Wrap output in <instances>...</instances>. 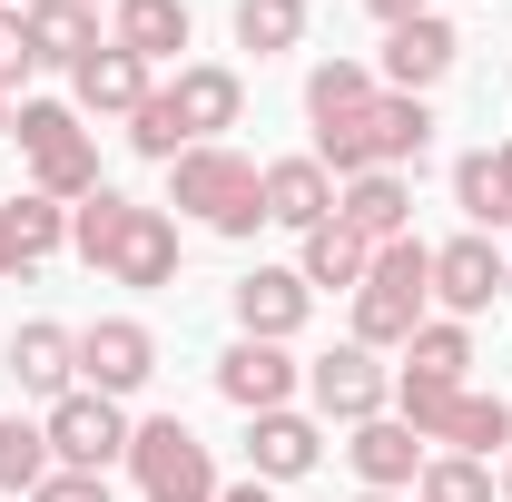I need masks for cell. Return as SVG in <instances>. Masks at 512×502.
I'll return each mask as SVG.
<instances>
[{
  "instance_id": "19",
  "label": "cell",
  "mask_w": 512,
  "mask_h": 502,
  "mask_svg": "<svg viewBox=\"0 0 512 502\" xmlns=\"http://www.w3.org/2000/svg\"><path fill=\"white\" fill-rule=\"evenodd\" d=\"M109 40L158 69V60H178V50L197 40V10L188 0H109Z\"/></svg>"
},
{
  "instance_id": "20",
  "label": "cell",
  "mask_w": 512,
  "mask_h": 502,
  "mask_svg": "<svg viewBox=\"0 0 512 502\" xmlns=\"http://www.w3.org/2000/svg\"><path fill=\"white\" fill-rule=\"evenodd\" d=\"M365 148H375V168H414V158L434 148V99L375 89V109H365Z\"/></svg>"
},
{
  "instance_id": "43",
  "label": "cell",
  "mask_w": 512,
  "mask_h": 502,
  "mask_svg": "<svg viewBox=\"0 0 512 502\" xmlns=\"http://www.w3.org/2000/svg\"><path fill=\"white\" fill-rule=\"evenodd\" d=\"M0 138H10V89H0Z\"/></svg>"
},
{
  "instance_id": "16",
  "label": "cell",
  "mask_w": 512,
  "mask_h": 502,
  "mask_svg": "<svg viewBox=\"0 0 512 502\" xmlns=\"http://www.w3.org/2000/svg\"><path fill=\"white\" fill-rule=\"evenodd\" d=\"M168 99H178V128L207 148V138H227V128H237V109H247V79H237L227 60H178Z\"/></svg>"
},
{
  "instance_id": "6",
  "label": "cell",
  "mask_w": 512,
  "mask_h": 502,
  "mask_svg": "<svg viewBox=\"0 0 512 502\" xmlns=\"http://www.w3.org/2000/svg\"><path fill=\"white\" fill-rule=\"evenodd\" d=\"M453 60H463V30H453L444 10H424V20H394V30H384L375 79H384V89H404V99H434V89L453 79Z\"/></svg>"
},
{
  "instance_id": "1",
  "label": "cell",
  "mask_w": 512,
  "mask_h": 502,
  "mask_svg": "<svg viewBox=\"0 0 512 502\" xmlns=\"http://www.w3.org/2000/svg\"><path fill=\"white\" fill-rule=\"evenodd\" d=\"M424 315H434V247H424V237H394V247H375L365 286H355V345L404 355Z\"/></svg>"
},
{
  "instance_id": "21",
  "label": "cell",
  "mask_w": 512,
  "mask_h": 502,
  "mask_svg": "<svg viewBox=\"0 0 512 502\" xmlns=\"http://www.w3.org/2000/svg\"><path fill=\"white\" fill-rule=\"evenodd\" d=\"M20 20H30V60L40 69H79L99 50V10H89V0H30Z\"/></svg>"
},
{
  "instance_id": "10",
  "label": "cell",
  "mask_w": 512,
  "mask_h": 502,
  "mask_svg": "<svg viewBox=\"0 0 512 502\" xmlns=\"http://www.w3.org/2000/svg\"><path fill=\"white\" fill-rule=\"evenodd\" d=\"M148 89H158V69L138 60V50H119V40H99L89 60L69 69V109H79V119H138Z\"/></svg>"
},
{
  "instance_id": "18",
  "label": "cell",
  "mask_w": 512,
  "mask_h": 502,
  "mask_svg": "<svg viewBox=\"0 0 512 502\" xmlns=\"http://www.w3.org/2000/svg\"><path fill=\"white\" fill-rule=\"evenodd\" d=\"M256 197H266V227H296V237L335 217V178L316 168V148L306 158H266L256 168Z\"/></svg>"
},
{
  "instance_id": "41",
  "label": "cell",
  "mask_w": 512,
  "mask_h": 502,
  "mask_svg": "<svg viewBox=\"0 0 512 502\" xmlns=\"http://www.w3.org/2000/svg\"><path fill=\"white\" fill-rule=\"evenodd\" d=\"M493 168H503V197H512V138H503V148H493Z\"/></svg>"
},
{
  "instance_id": "30",
  "label": "cell",
  "mask_w": 512,
  "mask_h": 502,
  "mask_svg": "<svg viewBox=\"0 0 512 502\" xmlns=\"http://www.w3.org/2000/svg\"><path fill=\"white\" fill-rule=\"evenodd\" d=\"M0 227L20 237V256H30V266L69 247V207H60V197H40V188H30V197H10V207H0Z\"/></svg>"
},
{
  "instance_id": "38",
  "label": "cell",
  "mask_w": 512,
  "mask_h": 502,
  "mask_svg": "<svg viewBox=\"0 0 512 502\" xmlns=\"http://www.w3.org/2000/svg\"><path fill=\"white\" fill-rule=\"evenodd\" d=\"M365 10H375L384 30H394V20H424V10H434V0H365Z\"/></svg>"
},
{
  "instance_id": "37",
  "label": "cell",
  "mask_w": 512,
  "mask_h": 502,
  "mask_svg": "<svg viewBox=\"0 0 512 502\" xmlns=\"http://www.w3.org/2000/svg\"><path fill=\"white\" fill-rule=\"evenodd\" d=\"M30 20H20V10H0V89H20V79H30Z\"/></svg>"
},
{
  "instance_id": "24",
  "label": "cell",
  "mask_w": 512,
  "mask_h": 502,
  "mask_svg": "<svg viewBox=\"0 0 512 502\" xmlns=\"http://www.w3.org/2000/svg\"><path fill=\"white\" fill-rule=\"evenodd\" d=\"M434 443H444V453H473V463H493V453H512V404H503V394H473V384H463Z\"/></svg>"
},
{
  "instance_id": "46",
  "label": "cell",
  "mask_w": 512,
  "mask_h": 502,
  "mask_svg": "<svg viewBox=\"0 0 512 502\" xmlns=\"http://www.w3.org/2000/svg\"><path fill=\"white\" fill-rule=\"evenodd\" d=\"M89 10H99V0H89Z\"/></svg>"
},
{
  "instance_id": "40",
  "label": "cell",
  "mask_w": 512,
  "mask_h": 502,
  "mask_svg": "<svg viewBox=\"0 0 512 502\" xmlns=\"http://www.w3.org/2000/svg\"><path fill=\"white\" fill-rule=\"evenodd\" d=\"M10 276H30V256H20V237H10V227H0V286H10Z\"/></svg>"
},
{
  "instance_id": "29",
  "label": "cell",
  "mask_w": 512,
  "mask_h": 502,
  "mask_svg": "<svg viewBox=\"0 0 512 502\" xmlns=\"http://www.w3.org/2000/svg\"><path fill=\"white\" fill-rule=\"evenodd\" d=\"M296 40H306V0H237V50L286 60Z\"/></svg>"
},
{
  "instance_id": "14",
  "label": "cell",
  "mask_w": 512,
  "mask_h": 502,
  "mask_svg": "<svg viewBox=\"0 0 512 502\" xmlns=\"http://www.w3.org/2000/svg\"><path fill=\"white\" fill-rule=\"evenodd\" d=\"M335 227L365 237V247L414 237V188H404V168H365V178H345V188H335Z\"/></svg>"
},
{
  "instance_id": "45",
  "label": "cell",
  "mask_w": 512,
  "mask_h": 502,
  "mask_svg": "<svg viewBox=\"0 0 512 502\" xmlns=\"http://www.w3.org/2000/svg\"><path fill=\"white\" fill-rule=\"evenodd\" d=\"M0 10H30V0H0Z\"/></svg>"
},
{
  "instance_id": "12",
  "label": "cell",
  "mask_w": 512,
  "mask_h": 502,
  "mask_svg": "<svg viewBox=\"0 0 512 502\" xmlns=\"http://www.w3.org/2000/svg\"><path fill=\"white\" fill-rule=\"evenodd\" d=\"M316 463H325V424H316V414H296V404L247 414V473H256V483H306Z\"/></svg>"
},
{
  "instance_id": "22",
  "label": "cell",
  "mask_w": 512,
  "mask_h": 502,
  "mask_svg": "<svg viewBox=\"0 0 512 502\" xmlns=\"http://www.w3.org/2000/svg\"><path fill=\"white\" fill-rule=\"evenodd\" d=\"M365 266H375V247H365V237H345L335 217L296 237V276H306L316 296H355V286H365Z\"/></svg>"
},
{
  "instance_id": "5",
  "label": "cell",
  "mask_w": 512,
  "mask_h": 502,
  "mask_svg": "<svg viewBox=\"0 0 512 502\" xmlns=\"http://www.w3.org/2000/svg\"><path fill=\"white\" fill-rule=\"evenodd\" d=\"M40 434H50V463H60V473H109V463H128V434H138V424H128V404H109V394L79 384V394L50 404Z\"/></svg>"
},
{
  "instance_id": "26",
  "label": "cell",
  "mask_w": 512,
  "mask_h": 502,
  "mask_svg": "<svg viewBox=\"0 0 512 502\" xmlns=\"http://www.w3.org/2000/svg\"><path fill=\"white\" fill-rule=\"evenodd\" d=\"M128 217H138V197H119V188H89L79 207H69V256L109 266V247L128 237Z\"/></svg>"
},
{
  "instance_id": "3",
  "label": "cell",
  "mask_w": 512,
  "mask_h": 502,
  "mask_svg": "<svg viewBox=\"0 0 512 502\" xmlns=\"http://www.w3.org/2000/svg\"><path fill=\"white\" fill-rule=\"evenodd\" d=\"M128 473H138V502H217V463L178 414H148L128 434Z\"/></svg>"
},
{
  "instance_id": "4",
  "label": "cell",
  "mask_w": 512,
  "mask_h": 502,
  "mask_svg": "<svg viewBox=\"0 0 512 502\" xmlns=\"http://www.w3.org/2000/svg\"><path fill=\"white\" fill-rule=\"evenodd\" d=\"M306 394H316V424H375V414H394V375H384V355L375 345H325L316 365H306Z\"/></svg>"
},
{
  "instance_id": "9",
  "label": "cell",
  "mask_w": 512,
  "mask_h": 502,
  "mask_svg": "<svg viewBox=\"0 0 512 502\" xmlns=\"http://www.w3.org/2000/svg\"><path fill=\"white\" fill-rule=\"evenodd\" d=\"M227 306H237V335H256V345H296L306 315H316V286H306L296 266H247V276L227 286Z\"/></svg>"
},
{
  "instance_id": "42",
  "label": "cell",
  "mask_w": 512,
  "mask_h": 502,
  "mask_svg": "<svg viewBox=\"0 0 512 502\" xmlns=\"http://www.w3.org/2000/svg\"><path fill=\"white\" fill-rule=\"evenodd\" d=\"M493 493H503V502H512V453H503V473H493Z\"/></svg>"
},
{
  "instance_id": "35",
  "label": "cell",
  "mask_w": 512,
  "mask_h": 502,
  "mask_svg": "<svg viewBox=\"0 0 512 502\" xmlns=\"http://www.w3.org/2000/svg\"><path fill=\"white\" fill-rule=\"evenodd\" d=\"M453 394H463V384H434V375H404V365H394V414H404V424H414V434H424V443L444 434Z\"/></svg>"
},
{
  "instance_id": "25",
  "label": "cell",
  "mask_w": 512,
  "mask_h": 502,
  "mask_svg": "<svg viewBox=\"0 0 512 502\" xmlns=\"http://www.w3.org/2000/svg\"><path fill=\"white\" fill-rule=\"evenodd\" d=\"M404 375L463 384V375H473V325H463V315H424V325H414V345H404Z\"/></svg>"
},
{
  "instance_id": "17",
  "label": "cell",
  "mask_w": 512,
  "mask_h": 502,
  "mask_svg": "<svg viewBox=\"0 0 512 502\" xmlns=\"http://www.w3.org/2000/svg\"><path fill=\"white\" fill-rule=\"evenodd\" d=\"M109 286H138V296H158V286H178V217L168 207H138L128 217V237L109 247V266H99Z\"/></svg>"
},
{
  "instance_id": "2",
  "label": "cell",
  "mask_w": 512,
  "mask_h": 502,
  "mask_svg": "<svg viewBox=\"0 0 512 502\" xmlns=\"http://www.w3.org/2000/svg\"><path fill=\"white\" fill-rule=\"evenodd\" d=\"M168 207L247 247L256 227H266V197H256V158H237L227 138H207V148H188V158H168Z\"/></svg>"
},
{
  "instance_id": "44",
  "label": "cell",
  "mask_w": 512,
  "mask_h": 502,
  "mask_svg": "<svg viewBox=\"0 0 512 502\" xmlns=\"http://www.w3.org/2000/svg\"><path fill=\"white\" fill-rule=\"evenodd\" d=\"M355 502H404V493H355Z\"/></svg>"
},
{
  "instance_id": "23",
  "label": "cell",
  "mask_w": 512,
  "mask_h": 502,
  "mask_svg": "<svg viewBox=\"0 0 512 502\" xmlns=\"http://www.w3.org/2000/svg\"><path fill=\"white\" fill-rule=\"evenodd\" d=\"M375 89H384L375 69L335 50V60L306 69V119H316V128H345V119H365V109H375Z\"/></svg>"
},
{
  "instance_id": "34",
  "label": "cell",
  "mask_w": 512,
  "mask_h": 502,
  "mask_svg": "<svg viewBox=\"0 0 512 502\" xmlns=\"http://www.w3.org/2000/svg\"><path fill=\"white\" fill-rule=\"evenodd\" d=\"M40 473H50V434L20 424V414H0V493H30Z\"/></svg>"
},
{
  "instance_id": "31",
  "label": "cell",
  "mask_w": 512,
  "mask_h": 502,
  "mask_svg": "<svg viewBox=\"0 0 512 502\" xmlns=\"http://www.w3.org/2000/svg\"><path fill=\"white\" fill-rule=\"evenodd\" d=\"M414 502H493V463H473V453H424Z\"/></svg>"
},
{
  "instance_id": "28",
  "label": "cell",
  "mask_w": 512,
  "mask_h": 502,
  "mask_svg": "<svg viewBox=\"0 0 512 502\" xmlns=\"http://www.w3.org/2000/svg\"><path fill=\"white\" fill-rule=\"evenodd\" d=\"M30 188H40V197H60V207H79L89 188H109V178H99V138L79 128L69 148H50V158H30Z\"/></svg>"
},
{
  "instance_id": "39",
  "label": "cell",
  "mask_w": 512,
  "mask_h": 502,
  "mask_svg": "<svg viewBox=\"0 0 512 502\" xmlns=\"http://www.w3.org/2000/svg\"><path fill=\"white\" fill-rule=\"evenodd\" d=\"M217 502H276V483H256V473H247V483H217Z\"/></svg>"
},
{
  "instance_id": "8",
  "label": "cell",
  "mask_w": 512,
  "mask_h": 502,
  "mask_svg": "<svg viewBox=\"0 0 512 502\" xmlns=\"http://www.w3.org/2000/svg\"><path fill=\"white\" fill-rule=\"evenodd\" d=\"M503 286H512V256L493 247V237H473V227H463V237H444V247H434V306H444V315H463V325H473V315L503 306Z\"/></svg>"
},
{
  "instance_id": "13",
  "label": "cell",
  "mask_w": 512,
  "mask_h": 502,
  "mask_svg": "<svg viewBox=\"0 0 512 502\" xmlns=\"http://www.w3.org/2000/svg\"><path fill=\"white\" fill-rule=\"evenodd\" d=\"M10 384H20V394H40V404L79 394V325H60V315H30V325L10 335Z\"/></svg>"
},
{
  "instance_id": "7",
  "label": "cell",
  "mask_w": 512,
  "mask_h": 502,
  "mask_svg": "<svg viewBox=\"0 0 512 502\" xmlns=\"http://www.w3.org/2000/svg\"><path fill=\"white\" fill-rule=\"evenodd\" d=\"M148 375H158V335H148L138 315H99V325H79V384H89V394L128 404Z\"/></svg>"
},
{
  "instance_id": "15",
  "label": "cell",
  "mask_w": 512,
  "mask_h": 502,
  "mask_svg": "<svg viewBox=\"0 0 512 502\" xmlns=\"http://www.w3.org/2000/svg\"><path fill=\"white\" fill-rule=\"evenodd\" d=\"M345 463H355L365 493H414V473H424V434H414L404 414H375V424L345 434Z\"/></svg>"
},
{
  "instance_id": "36",
  "label": "cell",
  "mask_w": 512,
  "mask_h": 502,
  "mask_svg": "<svg viewBox=\"0 0 512 502\" xmlns=\"http://www.w3.org/2000/svg\"><path fill=\"white\" fill-rule=\"evenodd\" d=\"M20 502H109V473H60V463H50Z\"/></svg>"
},
{
  "instance_id": "33",
  "label": "cell",
  "mask_w": 512,
  "mask_h": 502,
  "mask_svg": "<svg viewBox=\"0 0 512 502\" xmlns=\"http://www.w3.org/2000/svg\"><path fill=\"white\" fill-rule=\"evenodd\" d=\"M10 138H20V158H50V148L79 138V109H69V99H20V109H10Z\"/></svg>"
},
{
  "instance_id": "27",
  "label": "cell",
  "mask_w": 512,
  "mask_h": 502,
  "mask_svg": "<svg viewBox=\"0 0 512 502\" xmlns=\"http://www.w3.org/2000/svg\"><path fill=\"white\" fill-rule=\"evenodd\" d=\"M453 207L473 217V237H493V227H512V197H503V168H493V148L453 158Z\"/></svg>"
},
{
  "instance_id": "11",
  "label": "cell",
  "mask_w": 512,
  "mask_h": 502,
  "mask_svg": "<svg viewBox=\"0 0 512 502\" xmlns=\"http://www.w3.org/2000/svg\"><path fill=\"white\" fill-rule=\"evenodd\" d=\"M296 384H306V365H296L286 345H256V335H237V345L217 355V394H227L237 414H276V404H296Z\"/></svg>"
},
{
  "instance_id": "32",
  "label": "cell",
  "mask_w": 512,
  "mask_h": 502,
  "mask_svg": "<svg viewBox=\"0 0 512 502\" xmlns=\"http://www.w3.org/2000/svg\"><path fill=\"white\" fill-rule=\"evenodd\" d=\"M128 148H138V158H158V168L197 148L188 128H178V99H168V89H148V99H138V119H128Z\"/></svg>"
}]
</instances>
